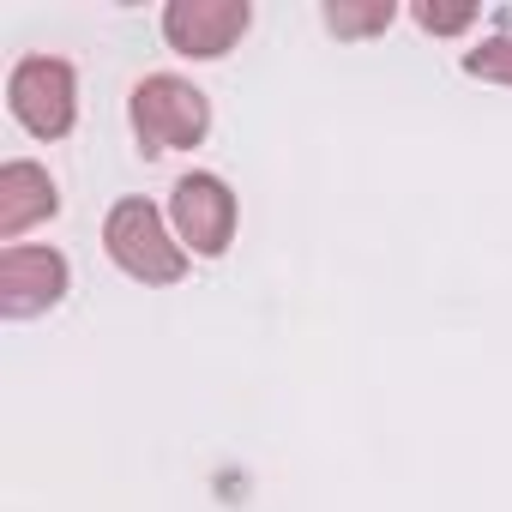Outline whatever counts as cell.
<instances>
[{"mask_svg":"<svg viewBox=\"0 0 512 512\" xmlns=\"http://www.w3.org/2000/svg\"><path fill=\"white\" fill-rule=\"evenodd\" d=\"M175 229H181V241L193 253H205V260H211V253H223L229 235H235V199H229V187L217 175L175 181Z\"/></svg>","mask_w":512,"mask_h":512,"instance_id":"cell-5","label":"cell"},{"mask_svg":"<svg viewBox=\"0 0 512 512\" xmlns=\"http://www.w3.org/2000/svg\"><path fill=\"white\" fill-rule=\"evenodd\" d=\"M464 73H476V79H500V85H512V37H494V43H482V49H470V55H464Z\"/></svg>","mask_w":512,"mask_h":512,"instance_id":"cell-9","label":"cell"},{"mask_svg":"<svg viewBox=\"0 0 512 512\" xmlns=\"http://www.w3.org/2000/svg\"><path fill=\"white\" fill-rule=\"evenodd\" d=\"M392 0H374V7H344V0H332L326 7V25L338 31V37H362V31H386L392 25Z\"/></svg>","mask_w":512,"mask_h":512,"instance_id":"cell-8","label":"cell"},{"mask_svg":"<svg viewBox=\"0 0 512 512\" xmlns=\"http://www.w3.org/2000/svg\"><path fill=\"white\" fill-rule=\"evenodd\" d=\"M103 241H109V253H115V266L133 272L139 284H175V278L187 272L181 247L163 235V217H157L145 199H121V205L109 211V223H103Z\"/></svg>","mask_w":512,"mask_h":512,"instance_id":"cell-1","label":"cell"},{"mask_svg":"<svg viewBox=\"0 0 512 512\" xmlns=\"http://www.w3.org/2000/svg\"><path fill=\"white\" fill-rule=\"evenodd\" d=\"M205 121H211V109H205V97H199L187 79L157 73V79H145V85L133 91V127H139V145H145L151 157H157V151L199 145V139H205Z\"/></svg>","mask_w":512,"mask_h":512,"instance_id":"cell-2","label":"cell"},{"mask_svg":"<svg viewBox=\"0 0 512 512\" xmlns=\"http://www.w3.org/2000/svg\"><path fill=\"white\" fill-rule=\"evenodd\" d=\"M13 115L37 133V139H61L73 127V67L67 61H49V55H31L13 67Z\"/></svg>","mask_w":512,"mask_h":512,"instance_id":"cell-3","label":"cell"},{"mask_svg":"<svg viewBox=\"0 0 512 512\" xmlns=\"http://www.w3.org/2000/svg\"><path fill=\"white\" fill-rule=\"evenodd\" d=\"M55 181L37 169V163H7L0 169V235L7 241H19L31 223H43V217H55Z\"/></svg>","mask_w":512,"mask_h":512,"instance_id":"cell-7","label":"cell"},{"mask_svg":"<svg viewBox=\"0 0 512 512\" xmlns=\"http://www.w3.org/2000/svg\"><path fill=\"white\" fill-rule=\"evenodd\" d=\"M67 290V260L49 247H7L0 253V308L13 320L55 308Z\"/></svg>","mask_w":512,"mask_h":512,"instance_id":"cell-4","label":"cell"},{"mask_svg":"<svg viewBox=\"0 0 512 512\" xmlns=\"http://www.w3.org/2000/svg\"><path fill=\"white\" fill-rule=\"evenodd\" d=\"M470 19H476V7H416V25H422V31H440V37L464 31Z\"/></svg>","mask_w":512,"mask_h":512,"instance_id":"cell-10","label":"cell"},{"mask_svg":"<svg viewBox=\"0 0 512 512\" xmlns=\"http://www.w3.org/2000/svg\"><path fill=\"white\" fill-rule=\"evenodd\" d=\"M247 19H253L247 0H175V7L163 13V31H169V43L181 55L211 61V55H223L247 31Z\"/></svg>","mask_w":512,"mask_h":512,"instance_id":"cell-6","label":"cell"}]
</instances>
